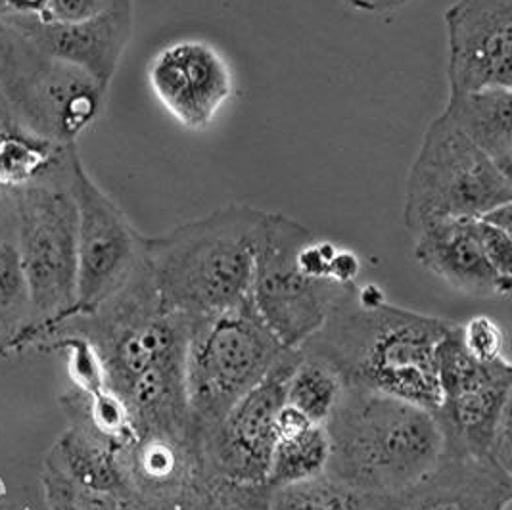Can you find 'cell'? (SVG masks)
Masks as SVG:
<instances>
[{
	"label": "cell",
	"instance_id": "1",
	"mask_svg": "<svg viewBox=\"0 0 512 510\" xmlns=\"http://www.w3.org/2000/svg\"><path fill=\"white\" fill-rule=\"evenodd\" d=\"M79 334L91 342L106 386L131 418L133 440L194 441L187 386L188 326L163 311L142 257L133 277L91 313L71 315L37 338Z\"/></svg>",
	"mask_w": 512,
	"mask_h": 510
},
{
	"label": "cell",
	"instance_id": "2",
	"mask_svg": "<svg viewBox=\"0 0 512 510\" xmlns=\"http://www.w3.org/2000/svg\"><path fill=\"white\" fill-rule=\"evenodd\" d=\"M455 321L397 307L378 284L357 286L300 351L326 363L346 388L440 405L438 351Z\"/></svg>",
	"mask_w": 512,
	"mask_h": 510
},
{
	"label": "cell",
	"instance_id": "3",
	"mask_svg": "<svg viewBox=\"0 0 512 510\" xmlns=\"http://www.w3.org/2000/svg\"><path fill=\"white\" fill-rule=\"evenodd\" d=\"M263 219L265 211L234 204L144 238L163 311L192 326L252 302Z\"/></svg>",
	"mask_w": 512,
	"mask_h": 510
},
{
	"label": "cell",
	"instance_id": "4",
	"mask_svg": "<svg viewBox=\"0 0 512 510\" xmlns=\"http://www.w3.org/2000/svg\"><path fill=\"white\" fill-rule=\"evenodd\" d=\"M325 430L326 474L373 497L413 484L443 453L434 411L357 388L344 386Z\"/></svg>",
	"mask_w": 512,
	"mask_h": 510
},
{
	"label": "cell",
	"instance_id": "5",
	"mask_svg": "<svg viewBox=\"0 0 512 510\" xmlns=\"http://www.w3.org/2000/svg\"><path fill=\"white\" fill-rule=\"evenodd\" d=\"M77 146L66 148L35 179L16 190L18 240L31 330L25 342L70 319L77 302V204L73 173Z\"/></svg>",
	"mask_w": 512,
	"mask_h": 510
},
{
	"label": "cell",
	"instance_id": "6",
	"mask_svg": "<svg viewBox=\"0 0 512 510\" xmlns=\"http://www.w3.org/2000/svg\"><path fill=\"white\" fill-rule=\"evenodd\" d=\"M284 351L252 302L188 326L185 386L198 445L269 374Z\"/></svg>",
	"mask_w": 512,
	"mask_h": 510
},
{
	"label": "cell",
	"instance_id": "7",
	"mask_svg": "<svg viewBox=\"0 0 512 510\" xmlns=\"http://www.w3.org/2000/svg\"><path fill=\"white\" fill-rule=\"evenodd\" d=\"M0 93L31 135L73 146L98 121L108 91L0 18Z\"/></svg>",
	"mask_w": 512,
	"mask_h": 510
},
{
	"label": "cell",
	"instance_id": "8",
	"mask_svg": "<svg viewBox=\"0 0 512 510\" xmlns=\"http://www.w3.org/2000/svg\"><path fill=\"white\" fill-rule=\"evenodd\" d=\"M512 204V175L440 114L422 137L405 183L403 221L413 234Z\"/></svg>",
	"mask_w": 512,
	"mask_h": 510
},
{
	"label": "cell",
	"instance_id": "9",
	"mask_svg": "<svg viewBox=\"0 0 512 510\" xmlns=\"http://www.w3.org/2000/svg\"><path fill=\"white\" fill-rule=\"evenodd\" d=\"M313 232L282 213H267L257 244L252 305L284 349H302L350 300L359 284L315 279L298 254Z\"/></svg>",
	"mask_w": 512,
	"mask_h": 510
},
{
	"label": "cell",
	"instance_id": "10",
	"mask_svg": "<svg viewBox=\"0 0 512 510\" xmlns=\"http://www.w3.org/2000/svg\"><path fill=\"white\" fill-rule=\"evenodd\" d=\"M440 405L434 415L443 451L488 457L497 436L511 426V361L482 363L461 344L459 323L447 330L438 351Z\"/></svg>",
	"mask_w": 512,
	"mask_h": 510
},
{
	"label": "cell",
	"instance_id": "11",
	"mask_svg": "<svg viewBox=\"0 0 512 510\" xmlns=\"http://www.w3.org/2000/svg\"><path fill=\"white\" fill-rule=\"evenodd\" d=\"M77 302L73 315L91 313L133 277L144 257V236L81 162L75 163Z\"/></svg>",
	"mask_w": 512,
	"mask_h": 510
},
{
	"label": "cell",
	"instance_id": "12",
	"mask_svg": "<svg viewBox=\"0 0 512 510\" xmlns=\"http://www.w3.org/2000/svg\"><path fill=\"white\" fill-rule=\"evenodd\" d=\"M300 355V349H286L269 374L242 395L200 441V453L211 472L236 484L267 486V470L277 441L275 422L286 403V382Z\"/></svg>",
	"mask_w": 512,
	"mask_h": 510
},
{
	"label": "cell",
	"instance_id": "13",
	"mask_svg": "<svg viewBox=\"0 0 512 510\" xmlns=\"http://www.w3.org/2000/svg\"><path fill=\"white\" fill-rule=\"evenodd\" d=\"M148 87L181 127L204 133L236 91L227 56L204 39H179L160 48L146 68Z\"/></svg>",
	"mask_w": 512,
	"mask_h": 510
},
{
	"label": "cell",
	"instance_id": "14",
	"mask_svg": "<svg viewBox=\"0 0 512 510\" xmlns=\"http://www.w3.org/2000/svg\"><path fill=\"white\" fill-rule=\"evenodd\" d=\"M443 24L449 91L512 89V0H455Z\"/></svg>",
	"mask_w": 512,
	"mask_h": 510
},
{
	"label": "cell",
	"instance_id": "15",
	"mask_svg": "<svg viewBox=\"0 0 512 510\" xmlns=\"http://www.w3.org/2000/svg\"><path fill=\"white\" fill-rule=\"evenodd\" d=\"M25 35L71 66L110 89L123 54L133 39L135 0H116L110 8L75 22H50L39 16H2Z\"/></svg>",
	"mask_w": 512,
	"mask_h": 510
},
{
	"label": "cell",
	"instance_id": "16",
	"mask_svg": "<svg viewBox=\"0 0 512 510\" xmlns=\"http://www.w3.org/2000/svg\"><path fill=\"white\" fill-rule=\"evenodd\" d=\"M371 499L374 510H507L512 472L488 457L443 451L413 484Z\"/></svg>",
	"mask_w": 512,
	"mask_h": 510
},
{
	"label": "cell",
	"instance_id": "17",
	"mask_svg": "<svg viewBox=\"0 0 512 510\" xmlns=\"http://www.w3.org/2000/svg\"><path fill=\"white\" fill-rule=\"evenodd\" d=\"M415 259L422 269L472 298L507 300L512 279L503 277L484 252L474 219H451L415 234Z\"/></svg>",
	"mask_w": 512,
	"mask_h": 510
},
{
	"label": "cell",
	"instance_id": "18",
	"mask_svg": "<svg viewBox=\"0 0 512 510\" xmlns=\"http://www.w3.org/2000/svg\"><path fill=\"white\" fill-rule=\"evenodd\" d=\"M442 114L512 175V89L449 91Z\"/></svg>",
	"mask_w": 512,
	"mask_h": 510
},
{
	"label": "cell",
	"instance_id": "19",
	"mask_svg": "<svg viewBox=\"0 0 512 510\" xmlns=\"http://www.w3.org/2000/svg\"><path fill=\"white\" fill-rule=\"evenodd\" d=\"M31 330V302L25 280L16 194H0V353L24 344Z\"/></svg>",
	"mask_w": 512,
	"mask_h": 510
},
{
	"label": "cell",
	"instance_id": "20",
	"mask_svg": "<svg viewBox=\"0 0 512 510\" xmlns=\"http://www.w3.org/2000/svg\"><path fill=\"white\" fill-rule=\"evenodd\" d=\"M66 148L70 146H54L31 135L0 93V194H16V190L47 169Z\"/></svg>",
	"mask_w": 512,
	"mask_h": 510
},
{
	"label": "cell",
	"instance_id": "21",
	"mask_svg": "<svg viewBox=\"0 0 512 510\" xmlns=\"http://www.w3.org/2000/svg\"><path fill=\"white\" fill-rule=\"evenodd\" d=\"M326 466L328 436L325 426L311 424L298 434L277 438L267 470V486L275 489L319 478L326 474Z\"/></svg>",
	"mask_w": 512,
	"mask_h": 510
},
{
	"label": "cell",
	"instance_id": "22",
	"mask_svg": "<svg viewBox=\"0 0 512 510\" xmlns=\"http://www.w3.org/2000/svg\"><path fill=\"white\" fill-rule=\"evenodd\" d=\"M342 392L344 382L336 372L323 361L302 353L286 382L284 399L313 424L325 426Z\"/></svg>",
	"mask_w": 512,
	"mask_h": 510
},
{
	"label": "cell",
	"instance_id": "23",
	"mask_svg": "<svg viewBox=\"0 0 512 510\" xmlns=\"http://www.w3.org/2000/svg\"><path fill=\"white\" fill-rule=\"evenodd\" d=\"M267 510H374L371 495L346 486L332 476L275 487Z\"/></svg>",
	"mask_w": 512,
	"mask_h": 510
},
{
	"label": "cell",
	"instance_id": "24",
	"mask_svg": "<svg viewBox=\"0 0 512 510\" xmlns=\"http://www.w3.org/2000/svg\"><path fill=\"white\" fill-rule=\"evenodd\" d=\"M459 338L463 348L482 363H503L507 357V338L499 323L488 315L470 317L466 323H459Z\"/></svg>",
	"mask_w": 512,
	"mask_h": 510
},
{
	"label": "cell",
	"instance_id": "25",
	"mask_svg": "<svg viewBox=\"0 0 512 510\" xmlns=\"http://www.w3.org/2000/svg\"><path fill=\"white\" fill-rule=\"evenodd\" d=\"M480 244L491 265L507 279H512V231L499 229L482 217H474Z\"/></svg>",
	"mask_w": 512,
	"mask_h": 510
},
{
	"label": "cell",
	"instance_id": "26",
	"mask_svg": "<svg viewBox=\"0 0 512 510\" xmlns=\"http://www.w3.org/2000/svg\"><path fill=\"white\" fill-rule=\"evenodd\" d=\"M116 0H48L39 18L50 22H75L91 18L94 14L110 8Z\"/></svg>",
	"mask_w": 512,
	"mask_h": 510
},
{
	"label": "cell",
	"instance_id": "27",
	"mask_svg": "<svg viewBox=\"0 0 512 510\" xmlns=\"http://www.w3.org/2000/svg\"><path fill=\"white\" fill-rule=\"evenodd\" d=\"M48 0H0V18L2 16H39Z\"/></svg>",
	"mask_w": 512,
	"mask_h": 510
},
{
	"label": "cell",
	"instance_id": "28",
	"mask_svg": "<svg viewBox=\"0 0 512 510\" xmlns=\"http://www.w3.org/2000/svg\"><path fill=\"white\" fill-rule=\"evenodd\" d=\"M351 8L367 14H388L405 8L415 0H346Z\"/></svg>",
	"mask_w": 512,
	"mask_h": 510
},
{
	"label": "cell",
	"instance_id": "29",
	"mask_svg": "<svg viewBox=\"0 0 512 510\" xmlns=\"http://www.w3.org/2000/svg\"><path fill=\"white\" fill-rule=\"evenodd\" d=\"M48 505H50V509L52 510H79L77 507H73L71 503L68 501H64V499H58V497H47Z\"/></svg>",
	"mask_w": 512,
	"mask_h": 510
},
{
	"label": "cell",
	"instance_id": "30",
	"mask_svg": "<svg viewBox=\"0 0 512 510\" xmlns=\"http://www.w3.org/2000/svg\"><path fill=\"white\" fill-rule=\"evenodd\" d=\"M507 510H512V507H511V509H507Z\"/></svg>",
	"mask_w": 512,
	"mask_h": 510
}]
</instances>
